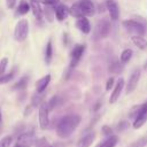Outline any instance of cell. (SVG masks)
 I'll return each instance as SVG.
<instances>
[{
    "instance_id": "obj_26",
    "label": "cell",
    "mask_w": 147,
    "mask_h": 147,
    "mask_svg": "<svg viewBox=\"0 0 147 147\" xmlns=\"http://www.w3.org/2000/svg\"><path fill=\"white\" fill-rule=\"evenodd\" d=\"M52 56H53V46H52V40L49 39L47 41V45H46V49H45V61L46 63H51L52 61Z\"/></svg>"
},
{
    "instance_id": "obj_40",
    "label": "cell",
    "mask_w": 147,
    "mask_h": 147,
    "mask_svg": "<svg viewBox=\"0 0 147 147\" xmlns=\"http://www.w3.org/2000/svg\"><path fill=\"white\" fill-rule=\"evenodd\" d=\"M14 147H16V146H14Z\"/></svg>"
},
{
    "instance_id": "obj_17",
    "label": "cell",
    "mask_w": 147,
    "mask_h": 147,
    "mask_svg": "<svg viewBox=\"0 0 147 147\" xmlns=\"http://www.w3.org/2000/svg\"><path fill=\"white\" fill-rule=\"evenodd\" d=\"M30 7H31V10H32L34 17L40 21L42 18V9H41L39 1L38 0H30Z\"/></svg>"
},
{
    "instance_id": "obj_24",
    "label": "cell",
    "mask_w": 147,
    "mask_h": 147,
    "mask_svg": "<svg viewBox=\"0 0 147 147\" xmlns=\"http://www.w3.org/2000/svg\"><path fill=\"white\" fill-rule=\"evenodd\" d=\"M16 71H17V68H13L7 74H3L2 76H0V84H6V83H9L16 75Z\"/></svg>"
},
{
    "instance_id": "obj_25",
    "label": "cell",
    "mask_w": 147,
    "mask_h": 147,
    "mask_svg": "<svg viewBox=\"0 0 147 147\" xmlns=\"http://www.w3.org/2000/svg\"><path fill=\"white\" fill-rule=\"evenodd\" d=\"M69 10H70V15H72V16L76 17V18H79V17H83V16H84V14H83V11H82V9H80L78 2H75V3L69 8Z\"/></svg>"
},
{
    "instance_id": "obj_15",
    "label": "cell",
    "mask_w": 147,
    "mask_h": 147,
    "mask_svg": "<svg viewBox=\"0 0 147 147\" xmlns=\"http://www.w3.org/2000/svg\"><path fill=\"white\" fill-rule=\"evenodd\" d=\"M76 28L82 31L83 33H90L91 32V24L88 22V20L86 18V16L79 17L76 21Z\"/></svg>"
},
{
    "instance_id": "obj_6",
    "label": "cell",
    "mask_w": 147,
    "mask_h": 147,
    "mask_svg": "<svg viewBox=\"0 0 147 147\" xmlns=\"http://www.w3.org/2000/svg\"><path fill=\"white\" fill-rule=\"evenodd\" d=\"M38 118H39V126L41 130H46L49 126V109L47 102H42L39 106L38 110Z\"/></svg>"
},
{
    "instance_id": "obj_37",
    "label": "cell",
    "mask_w": 147,
    "mask_h": 147,
    "mask_svg": "<svg viewBox=\"0 0 147 147\" xmlns=\"http://www.w3.org/2000/svg\"><path fill=\"white\" fill-rule=\"evenodd\" d=\"M144 69H145V70H147V60L145 61V64H144Z\"/></svg>"
},
{
    "instance_id": "obj_7",
    "label": "cell",
    "mask_w": 147,
    "mask_h": 147,
    "mask_svg": "<svg viewBox=\"0 0 147 147\" xmlns=\"http://www.w3.org/2000/svg\"><path fill=\"white\" fill-rule=\"evenodd\" d=\"M146 122H147V101L139 105L138 113L136 115V118L133 119V127L140 129Z\"/></svg>"
},
{
    "instance_id": "obj_18",
    "label": "cell",
    "mask_w": 147,
    "mask_h": 147,
    "mask_svg": "<svg viewBox=\"0 0 147 147\" xmlns=\"http://www.w3.org/2000/svg\"><path fill=\"white\" fill-rule=\"evenodd\" d=\"M118 137L117 136H115V134H113V136H109V137H107L105 140H102L100 144H98L95 147H115L116 145H117V142H118Z\"/></svg>"
},
{
    "instance_id": "obj_35",
    "label": "cell",
    "mask_w": 147,
    "mask_h": 147,
    "mask_svg": "<svg viewBox=\"0 0 147 147\" xmlns=\"http://www.w3.org/2000/svg\"><path fill=\"white\" fill-rule=\"evenodd\" d=\"M114 77H109L108 79H107V83H106V90L107 91H109L113 86H114Z\"/></svg>"
},
{
    "instance_id": "obj_4",
    "label": "cell",
    "mask_w": 147,
    "mask_h": 147,
    "mask_svg": "<svg viewBox=\"0 0 147 147\" xmlns=\"http://www.w3.org/2000/svg\"><path fill=\"white\" fill-rule=\"evenodd\" d=\"M29 34V22L26 20H20L14 29V38L17 41H24Z\"/></svg>"
},
{
    "instance_id": "obj_14",
    "label": "cell",
    "mask_w": 147,
    "mask_h": 147,
    "mask_svg": "<svg viewBox=\"0 0 147 147\" xmlns=\"http://www.w3.org/2000/svg\"><path fill=\"white\" fill-rule=\"evenodd\" d=\"M95 139V133L93 131L87 132L86 134H84L77 142V147H90L92 145V142Z\"/></svg>"
},
{
    "instance_id": "obj_39",
    "label": "cell",
    "mask_w": 147,
    "mask_h": 147,
    "mask_svg": "<svg viewBox=\"0 0 147 147\" xmlns=\"http://www.w3.org/2000/svg\"><path fill=\"white\" fill-rule=\"evenodd\" d=\"M1 121H2V117H1V111H0V123H1Z\"/></svg>"
},
{
    "instance_id": "obj_20",
    "label": "cell",
    "mask_w": 147,
    "mask_h": 147,
    "mask_svg": "<svg viewBox=\"0 0 147 147\" xmlns=\"http://www.w3.org/2000/svg\"><path fill=\"white\" fill-rule=\"evenodd\" d=\"M63 101H64V100H63V98H62L61 95H59V94H56V95L52 96V98H51V100L47 102V105H48V109H49V110H53V109H55V108H57V107L62 106Z\"/></svg>"
},
{
    "instance_id": "obj_19",
    "label": "cell",
    "mask_w": 147,
    "mask_h": 147,
    "mask_svg": "<svg viewBox=\"0 0 147 147\" xmlns=\"http://www.w3.org/2000/svg\"><path fill=\"white\" fill-rule=\"evenodd\" d=\"M123 68H124V63L119 62V60H117V59H114V60L110 61V63H109L108 71L111 72V74L117 75V74H119V72L123 70Z\"/></svg>"
},
{
    "instance_id": "obj_32",
    "label": "cell",
    "mask_w": 147,
    "mask_h": 147,
    "mask_svg": "<svg viewBox=\"0 0 147 147\" xmlns=\"http://www.w3.org/2000/svg\"><path fill=\"white\" fill-rule=\"evenodd\" d=\"M7 65H8V59L7 57H2L0 60V76H2L3 74H6Z\"/></svg>"
},
{
    "instance_id": "obj_30",
    "label": "cell",
    "mask_w": 147,
    "mask_h": 147,
    "mask_svg": "<svg viewBox=\"0 0 147 147\" xmlns=\"http://www.w3.org/2000/svg\"><path fill=\"white\" fill-rule=\"evenodd\" d=\"M44 13H45V16H46L47 21H48V22H52L53 18H54V16H55V11H54L53 6H48V5H46V8H45Z\"/></svg>"
},
{
    "instance_id": "obj_27",
    "label": "cell",
    "mask_w": 147,
    "mask_h": 147,
    "mask_svg": "<svg viewBox=\"0 0 147 147\" xmlns=\"http://www.w3.org/2000/svg\"><path fill=\"white\" fill-rule=\"evenodd\" d=\"M42 102H44V95H42V93H38L37 92L36 94H33V96L31 99V106L32 107L40 106Z\"/></svg>"
},
{
    "instance_id": "obj_31",
    "label": "cell",
    "mask_w": 147,
    "mask_h": 147,
    "mask_svg": "<svg viewBox=\"0 0 147 147\" xmlns=\"http://www.w3.org/2000/svg\"><path fill=\"white\" fill-rule=\"evenodd\" d=\"M11 142H13V137L6 136L0 140V147H10Z\"/></svg>"
},
{
    "instance_id": "obj_36",
    "label": "cell",
    "mask_w": 147,
    "mask_h": 147,
    "mask_svg": "<svg viewBox=\"0 0 147 147\" xmlns=\"http://www.w3.org/2000/svg\"><path fill=\"white\" fill-rule=\"evenodd\" d=\"M16 1H17V0H6L7 7H8L9 9H13V8L15 7V5H16Z\"/></svg>"
},
{
    "instance_id": "obj_11",
    "label": "cell",
    "mask_w": 147,
    "mask_h": 147,
    "mask_svg": "<svg viewBox=\"0 0 147 147\" xmlns=\"http://www.w3.org/2000/svg\"><path fill=\"white\" fill-rule=\"evenodd\" d=\"M106 8L113 21H116L119 17V7L115 0H106Z\"/></svg>"
},
{
    "instance_id": "obj_9",
    "label": "cell",
    "mask_w": 147,
    "mask_h": 147,
    "mask_svg": "<svg viewBox=\"0 0 147 147\" xmlns=\"http://www.w3.org/2000/svg\"><path fill=\"white\" fill-rule=\"evenodd\" d=\"M140 75H141V70L139 68H137V69H134L132 71L131 76H130V78H129V80L126 83V93L127 94L129 93H132L137 88L138 83H139V79H140Z\"/></svg>"
},
{
    "instance_id": "obj_2",
    "label": "cell",
    "mask_w": 147,
    "mask_h": 147,
    "mask_svg": "<svg viewBox=\"0 0 147 147\" xmlns=\"http://www.w3.org/2000/svg\"><path fill=\"white\" fill-rule=\"evenodd\" d=\"M123 26L125 28L126 31L133 33V36H144L146 33L147 26L140 23L137 18L136 20H125L123 21Z\"/></svg>"
},
{
    "instance_id": "obj_16",
    "label": "cell",
    "mask_w": 147,
    "mask_h": 147,
    "mask_svg": "<svg viewBox=\"0 0 147 147\" xmlns=\"http://www.w3.org/2000/svg\"><path fill=\"white\" fill-rule=\"evenodd\" d=\"M49 83H51V75H46V76L41 77V78H40L39 80H37V83H36V91H37L38 93H44Z\"/></svg>"
},
{
    "instance_id": "obj_22",
    "label": "cell",
    "mask_w": 147,
    "mask_h": 147,
    "mask_svg": "<svg viewBox=\"0 0 147 147\" xmlns=\"http://www.w3.org/2000/svg\"><path fill=\"white\" fill-rule=\"evenodd\" d=\"M31 9L30 7V3L26 1V0H21L17 8H16V14L17 15H25L29 13V10Z\"/></svg>"
},
{
    "instance_id": "obj_38",
    "label": "cell",
    "mask_w": 147,
    "mask_h": 147,
    "mask_svg": "<svg viewBox=\"0 0 147 147\" xmlns=\"http://www.w3.org/2000/svg\"><path fill=\"white\" fill-rule=\"evenodd\" d=\"M48 147H59V146H57V145H49Z\"/></svg>"
},
{
    "instance_id": "obj_8",
    "label": "cell",
    "mask_w": 147,
    "mask_h": 147,
    "mask_svg": "<svg viewBox=\"0 0 147 147\" xmlns=\"http://www.w3.org/2000/svg\"><path fill=\"white\" fill-rule=\"evenodd\" d=\"M84 52H85V45L77 44V45L74 46V48H72V51L70 53V67H69L70 69L75 68L79 63Z\"/></svg>"
},
{
    "instance_id": "obj_23",
    "label": "cell",
    "mask_w": 147,
    "mask_h": 147,
    "mask_svg": "<svg viewBox=\"0 0 147 147\" xmlns=\"http://www.w3.org/2000/svg\"><path fill=\"white\" fill-rule=\"evenodd\" d=\"M29 83V76H23L22 78H20L13 86V90H18V91H23Z\"/></svg>"
},
{
    "instance_id": "obj_21",
    "label": "cell",
    "mask_w": 147,
    "mask_h": 147,
    "mask_svg": "<svg viewBox=\"0 0 147 147\" xmlns=\"http://www.w3.org/2000/svg\"><path fill=\"white\" fill-rule=\"evenodd\" d=\"M132 42L141 51H147V40L142 36H133L131 38Z\"/></svg>"
},
{
    "instance_id": "obj_34",
    "label": "cell",
    "mask_w": 147,
    "mask_h": 147,
    "mask_svg": "<svg viewBox=\"0 0 147 147\" xmlns=\"http://www.w3.org/2000/svg\"><path fill=\"white\" fill-rule=\"evenodd\" d=\"M129 127V122L127 121H122L121 123H118V125H117V131H124L125 129H127Z\"/></svg>"
},
{
    "instance_id": "obj_5",
    "label": "cell",
    "mask_w": 147,
    "mask_h": 147,
    "mask_svg": "<svg viewBox=\"0 0 147 147\" xmlns=\"http://www.w3.org/2000/svg\"><path fill=\"white\" fill-rule=\"evenodd\" d=\"M37 141V137L34 134L33 131H26V132H22L17 139H16V147H31L36 144Z\"/></svg>"
},
{
    "instance_id": "obj_33",
    "label": "cell",
    "mask_w": 147,
    "mask_h": 147,
    "mask_svg": "<svg viewBox=\"0 0 147 147\" xmlns=\"http://www.w3.org/2000/svg\"><path fill=\"white\" fill-rule=\"evenodd\" d=\"M101 132H102V134L103 136H106V137H109V136H113V129L110 127V126H108V125H103L102 126V129H101Z\"/></svg>"
},
{
    "instance_id": "obj_13",
    "label": "cell",
    "mask_w": 147,
    "mask_h": 147,
    "mask_svg": "<svg viewBox=\"0 0 147 147\" xmlns=\"http://www.w3.org/2000/svg\"><path fill=\"white\" fill-rule=\"evenodd\" d=\"M123 87H124V79L121 77V78H118V80H117V83H116V85L114 87V91L110 94V98H109V102L110 103H115L117 101V99L121 95V92H122Z\"/></svg>"
},
{
    "instance_id": "obj_1",
    "label": "cell",
    "mask_w": 147,
    "mask_h": 147,
    "mask_svg": "<svg viewBox=\"0 0 147 147\" xmlns=\"http://www.w3.org/2000/svg\"><path fill=\"white\" fill-rule=\"evenodd\" d=\"M80 123V116L77 114H69L59 119L56 124V134L57 137L65 139L72 134Z\"/></svg>"
},
{
    "instance_id": "obj_3",
    "label": "cell",
    "mask_w": 147,
    "mask_h": 147,
    "mask_svg": "<svg viewBox=\"0 0 147 147\" xmlns=\"http://www.w3.org/2000/svg\"><path fill=\"white\" fill-rule=\"evenodd\" d=\"M110 21L108 18H101L100 21H98L95 28H94V38L95 39H103L107 38L110 33Z\"/></svg>"
},
{
    "instance_id": "obj_10",
    "label": "cell",
    "mask_w": 147,
    "mask_h": 147,
    "mask_svg": "<svg viewBox=\"0 0 147 147\" xmlns=\"http://www.w3.org/2000/svg\"><path fill=\"white\" fill-rule=\"evenodd\" d=\"M84 16H92L95 13V6L92 0H78L77 1Z\"/></svg>"
},
{
    "instance_id": "obj_28",
    "label": "cell",
    "mask_w": 147,
    "mask_h": 147,
    "mask_svg": "<svg viewBox=\"0 0 147 147\" xmlns=\"http://www.w3.org/2000/svg\"><path fill=\"white\" fill-rule=\"evenodd\" d=\"M132 54H133L132 49H130V48H126V49H124V51L122 52L121 56H119V59H121V62H122V63H126V62H129V61L131 60V57H132Z\"/></svg>"
},
{
    "instance_id": "obj_12",
    "label": "cell",
    "mask_w": 147,
    "mask_h": 147,
    "mask_svg": "<svg viewBox=\"0 0 147 147\" xmlns=\"http://www.w3.org/2000/svg\"><path fill=\"white\" fill-rule=\"evenodd\" d=\"M54 11H55V17H56L57 21H60V22L64 21V20L70 15L69 7L65 6V5H62V3L56 5L55 8H54Z\"/></svg>"
},
{
    "instance_id": "obj_29",
    "label": "cell",
    "mask_w": 147,
    "mask_h": 147,
    "mask_svg": "<svg viewBox=\"0 0 147 147\" xmlns=\"http://www.w3.org/2000/svg\"><path fill=\"white\" fill-rule=\"evenodd\" d=\"M147 146V134L140 137L139 139H137L136 141L131 142V145L129 147H146Z\"/></svg>"
}]
</instances>
